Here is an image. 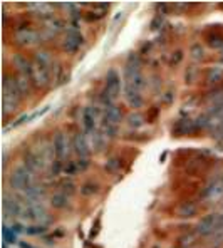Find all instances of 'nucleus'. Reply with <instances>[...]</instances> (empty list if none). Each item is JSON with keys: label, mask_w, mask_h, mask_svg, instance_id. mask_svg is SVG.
<instances>
[{"label": "nucleus", "mask_w": 223, "mask_h": 248, "mask_svg": "<svg viewBox=\"0 0 223 248\" xmlns=\"http://www.w3.org/2000/svg\"><path fill=\"white\" fill-rule=\"evenodd\" d=\"M143 61L136 52H131L126 59V67H124V74H126V84L138 91H143L146 87V79L143 76Z\"/></svg>", "instance_id": "2"}, {"label": "nucleus", "mask_w": 223, "mask_h": 248, "mask_svg": "<svg viewBox=\"0 0 223 248\" xmlns=\"http://www.w3.org/2000/svg\"><path fill=\"white\" fill-rule=\"evenodd\" d=\"M2 208L5 217H20L22 211V198L14 195H3Z\"/></svg>", "instance_id": "19"}, {"label": "nucleus", "mask_w": 223, "mask_h": 248, "mask_svg": "<svg viewBox=\"0 0 223 248\" xmlns=\"http://www.w3.org/2000/svg\"><path fill=\"white\" fill-rule=\"evenodd\" d=\"M106 134H104V131L102 129H96L93 134H91V146L94 148V151L96 153H101L102 149H104V146H106Z\"/></svg>", "instance_id": "34"}, {"label": "nucleus", "mask_w": 223, "mask_h": 248, "mask_svg": "<svg viewBox=\"0 0 223 248\" xmlns=\"http://www.w3.org/2000/svg\"><path fill=\"white\" fill-rule=\"evenodd\" d=\"M65 29H64V22L57 17H52V19L44 22V27H42V39L44 41H49V39H56L57 35L62 34Z\"/></svg>", "instance_id": "17"}, {"label": "nucleus", "mask_w": 223, "mask_h": 248, "mask_svg": "<svg viewBox=\"0 0 223 248\" xmlns=\"http://www.w3.org/2000/svg\"><path fill=\"white\" fill-rule=\"evenodd\" d=\"M72 151L78 158H89L91 155V144L87 141V134L82 131H76L72 138Z\"/></svg>", "instance_id": "14"}, {"label": "nucleus", "mask_w": 223, "mask_h": 248, "mask_svg": "<svg viewBox=\"0 0 223 248\" xmlns=\"http://www.w3.org/2000/svg\"><path fill=\"white\" fill-rule=\"evenodd\" d=\"M144 118H146V123H149V124L158 121V118H159V108L158 106H151V108L146 109Z\"/></svg>", "instance_id": "39"}, {"label": "nucleus", "mask_w": 223, "mask_h": 248, "mask_svg": "<svg viewBox=\"0 0 223 248\" xmlns=\"http://www.w3.org/2000/svg\"><path fill=\"white\" fill-rule=\"evenodd\" d=\"M24 99L20 94V91L17 89V84L14 76L3 74V81H2V114L9 116L14 114L19 108L20 101Z\"/></svg>", "instance_id": "1"}, {"label": "nucleus", "mask_w": 223, "mask_h": 248, "mask_svg": "<svg viewBox=\"0 0 223 248\" xmlns=\"http://www.w3.org/2000/svg\"><path fill=\"white\" fill-rule=\"evenodd\" d=\"M12 65L16 67L17 74L25 76V78L31 79V72H32V61H29L24 54H16L12 57Z\"/></svg>", "instance_id": "23"}, {"label": "nucleus", "mask_w": 223, "mask_h": 248, "mask_svg": "<svg viewBox=\"0 0 223 248\" xmlns=\"http://www.w3.org/2000/svg\"><path fill=\"white\" fill-rule=\"evenodd\" d=\"M121 89H123V82H121L119 72L116 71V69H109V71L106 72V78H104V91L108 93V96L114 101L119 97Z\"/></svg>", "instance_id": "9"}, {"label": "nucleus", "mask_w": 223, "mask_h": 248, "mask_svg": "<svg viewBox=\"0 0 223 248\" xmlns=\"http://www.w3.org/2000/svg\"><path fill=\"white\" fill-rule=\"evenodd\" d=\"M108 10H109L108 3H106V5L104 3H93V5H89V10L84 14V19L87 22H97V20L104 19Z\"/></svg>", "instance_id": "25"}, {"label": "nucleus", "mask_w": 223, "mask_h": 248, "mask_svg": "<svg viewBox=\"0 0 223 248\" xmlns=\"http://www.w3.org/2000/svg\"><path fill=\"white\" fill-rule=\"evenodd\" d=\"M183 57H185V52H183L181 49L175 50V52L171 54V57H170V62H168V64H170V67H176V65H180Z\"/></svg>", "instance_id": "42"}, {"label": "nucleus", "mask_w": 223, "mask_h": 248, "mask_svg": "<svg viewBox=\"0 0 223 248\" xmlns=\"http://www.w3.org/2000/svg\"><path fill=\"white\" fill-rule=\"evenodd\" d=\"M101 124H111V126H119L121 121L124 119V112L119 106L111 104L108 108L102 109V114H101Z\"/></svg>", "instance_id": "16"}, {"label": "nucleus", "mask_w": 223, "mask_h": 248, "mask_svg": "<svg viewBox=\"0 0 223 248\" xmlns=\"http://www.w3.org/2000/svg\"><path fill=\"white\" fill-rule=\"evenodd\" d=\"M200 196H202L203 202H210V203L220 202V200L223 198V181H222V178L217 174V176H215L210 183L205 186Z\"/></svg>", "instance_id": "11"}, {"label": "nucleus", "mask_w": 223, "mask_h": 248, "mask_svg": "<svg viewBox=\"0 0 223 248\" xmlns=\"http://www.w3.org/2000/svg\"><path fill=\"white\" fill-rule=\"evenodd\" d=\"M97 119H99V109L97 106H87L82 111V124H84V133L87 136L97 129Z\"/></svg>", "instance_id": "13"}, {"label": "nucleus", "mask_w": 223, "mask_h": 248, "mask_svg": "<svg viewBox=\"0 0 223 248\" xmlns=\"http://www.w3.org/2000/svg\"><path fill=\"white\" fill-rule=\"evenodd\" d=\"M123 165H124L123 158L116 155V156H111V158L104 163V170H106V173H108V174L114 176V174H118L119 171L123 170Z\"/></svg>", "instance_id": "32"}, {"label": "nucleus", "mask_w": 223, "mask_h": 248, "mask_svg": "<svg viewBox=\"0 0 223 248\" xmlns=\"http://www.w3.org/2000/svg\"><path fill=\"white\" fill-rule=\"evenodd\" d=\"M52 81V72L44 69L37 62L32 61V72H31V82L37 89H47Z\"/></svg>", "instance_id": "10"}, {"label": "nucleus", "mask_w": 223, "mask_h": 248, "mask_svg": "<svg viewBox=\"0 0 223 248\" xmlns=\"http://www.w3.org/2000/svg\"><path fill=\"white\" fill-rule=\"evenodd\" d=\"M20 248H37V247H32L31 243H27V242H20Z\"/></svg>", "instance_id": "45"}, {"label": "nucleus", "mask_w": 223, "mask_h": 248, "mask_svg": "<svg viewBox=\"0 0 223 248\" xmlns=\"http://www.w3.org/2000/svg\"><path fill=\"white\" fill-rule=\"evenodd\" d=\"M190 56H191L193 61H198V62L205 61V49L202 44H198V42L191 44V47H190Z\"/></svg>", "instance_id": "37"}, {"label": "nucleus", "mask_w": 223, "mask_h": 248, "mask_svg": "<svg viewBox=\"0 0 223 248\" xmlns=\"http://www.w3.org/2000/svg\"><path fill=\"white\" fill-rule=\"evenodd\" d=\"M126 123H127V126H129L131 129H140L141 126H144L146 118H144V114L134 111V112H131V114L126 118Z\"/></svg>", "instance_id": "36"}, {"label": "nucleus", "mask_w": 223, "mask_h": 248, "mask_svg": "<svg viewBox=\"0 0 223 248\" xmlns=\"http://www.w3.org/2000/svg\"><path fill=\"white\" fill-rule=\"evenodd\" d=\"M47 193V188L41 183H34L31 188H27L24 191V198L27 202H34V203H41Z\"/></svg>", "instance_id": "26"}, {"label": "nucleus", "mask_w": 223, "mask_h": 248, "mask_svg": "<svg viewBox=\"0 0 223 248\" xmlns=\"http://www.w3.org/2000/svg\"><path fill=\"white\" fill-rule=\"evenodd\" d=\"M91 159L89 158H78L76 161H67L64 165V170H62V174L64 176H74V174H81L86 173L91 168Z\"/></svg>", "instance_id": "18"}, {"label": "nucleus", "mask_w": 223, "mask_h": 248, "mask_svg": "<svg viewBox=\"0 0 223 248\" xmlns=\"http://www.w3.org/2000/svg\"><path fill=\"white\" fill-rule=\"evenodd\" d=\"M24 166L29 168L32 173H35V171H41L42 168L46 166V163H44L42 156L39 155V151L27 149V151H25V155H24Z\"/></svg>", "instance_id": "21"}, {"label": "nucleus", "mask_w": 223, "mask_h": 248, "mask_svg": "<svg viewBox=\"0 0 223 248\" xmlns=\"http://www.w3.org/2000/svg\"><path fill=\"white\" fill-rule=\"evenodd\" d=\"M207 240L210 242V245H213V247H220V245H223V228L217 230V232H215L213 235L208 236Z\"/></svg>", "instance_id": "41"}, {"label": "nucleus", "mask_w": 223, "mask_h": 248, "mask_svg": "<svg viewBox=\"0 0 223 248\" xmlns=\"http://www.w3.org/2000/svg\"><path fill=\"white\" fill-rule=\"evenodd\" d=\"M196 240H198V233L196 232H186L178 238V247L180 248H191L195 247Z\"/></svg>", "instance_id": "35"}, {"label": "nucleus", "mask_w": 223, "mask_h": 248, "mask_svg": "<svg viewBox=\"0 0 223 248\" xmlns=\"http://www.w3.org/2000/svg\"><path fill=\"white\" fill-rule=\"evenodd\" d=\"M84 46V35L78 27H67L64 31V37L61 41V47L65 54H76Z\"/></svg>", "instance_id": "5"}, {"label": "nucleus", "mask_w": 223, "mask_h": 248, "mask_svg": "<svg viewBox=\"0 0 223 248\" xmlns=\"http://www.w3.org/2000/svg\"><path fill=\"white\" fill-rule=\"evenodd\" d=\"M35 183V178H34V173H32L29 168H25L24 165L22 166H17L16 170L12 171L9 178V185L14 191H22L24 193L27 188H31L32 185Z\"/></svg>", "instance_id": "3"}, {"label": "nucleus", "mask_w": 223, "mask_h": 248, "mask_svg": "<svg viewBox=\"0 0 223 248\" xmlns=\"http://www.w3.org/2000/svg\"><path fill=\"white\" fill-rule=\"evenodd\" d=\"M14 41L20 47H34L41 41H44V39H42V32L37 31V29L17 27L14 31Z\"/></svg>", "instance_id": "6"}, {"label": "nucleus", "mask_w": 223, "mask_h": 248, "mask_svg": "<svg viewBox=\"0 0 223 248\" xmlns=\"http://www.w3.org/2000/svg\"><path fill=\"white\" fill-rule=\"evenodd\" d=\"M34 62H37L39 65H42V67L47 69V71H50V72L54 71V59H52V54H50L49 50H46V49L37 50L34 56Z\"/></svg>", "instance_id": "29"}, {"label": "nucleus", "mask_w": 223, "mask_h": 248, "mask_svg": "<svg viewBox=\"0 0 223 248\" xmlns=\"http://www.w3.org/2000/svg\"><path fill=\"white\" fill-rule=\"evenodd\" d=\"M217 230H220V213L207 215L195 227V232L198 233V236H203V238H208L210 235H213Z\"/></svg>", "instance_id": "8"}, {"label": "nucleus", "mask_w": 223, "mask_h": 248, "mask_svg": "<svg viewBox=\"0 0 223 248\" xmlns=\"http://www.w3.org/2000/svg\"><path fill=\"white\" fill-rule=\"evenodd\" d=\"M101 191V185L97 183L96 180H87L79 186V193L84 196V198H89V196H94Z\"/></svg>", "instance_id": "31"}, {"label": "nucleus", "mask_w": 223, "mask_h": 248, "mask_svg": "<svg viewBox=\"0 0 223 248\" xmlns=\"http://www.w3.org/2000/svg\"><path fill=\"white\" fill-rule=\"evenodd\" d=\"M218 176H220V178H222V181H223V171H222V173H220V174H218Z\"/></svg>", "instance_id": "47"}, {"label": "nucleus", "mask_w": 223, "mask_h": 248, "mask_svg": "<svg viewBox=\"0 0 223 248\" xmlns=\"http://www.w3.org/2000/svg\"><path fill=\"white\" fill-rule=\"evenodd\" d=\"M69 196L65 195V193H62L61 189H57V191H54L52 195H50V206L54 208V210H65L69 205H71V202H69Z\"/></svg>", "instance_id": "28"}, {"label": "nucleus", "mask_w": 223, "mask_h": 248, "mask_svg": "<svg viewBox=\"0 0 223 248\" xmlns=\"http://www.w3.org/2000/svg\"><path fill=\"white\" fill-rule=\"evenodd\" d=\"M205 42L211 49H220L223 50V32L217 31V29H210V31L205 34Z\"/></svg>", "instance_id": "27"}, {"label": "nucleus", "mask_w": 223, "mask_h": 248, "mask_svg": "<svg viewBox=\"0 0 223 248\" xmlns=\"http://www.w3.org/2000/svg\"><path fill=\"white\" fill-rule=\"evenodd\" d=\"M171 133L173 136L180 138V136H193L196 134V124L195 119H190V118H181L178 121H175V124L171 126Z\"/></svg>", "instance_id": "15"}, {"label": "nucleus", "mask_w": 223, "mask_h": 248, "mask_svg": "<svg viewBox=\"0 0 223 248\" xmlns=\"http://www.w3.org/2000/svg\"><path fill=\"white\" fill-rule=\"evenodd\" d=\"M196 79H198V67L196 65H190L185 72V81L188 84H193Z\"/></svg>", "instance_id": "40"}, {"label": "nucleus", "mask_w": 223, "mask_h": 248, "mask_svg": "<svg viewBox=\"0 0 223 248\" xmlns=\"http://www.w3.org/2000/svg\"><path fill=\"white\" fill-rule=\"evenodd\" d=\"M46 230V225H32V227H27L25 233H29V235H41Z\"/></svg>", "instance_id": "43"}, {"label": "nucleus", "mask_w": 223, "mask_h": 248, "mask_svg": "<svg viewBox=\"0 0 223 248\" xmlns=\"http://www.w3.org/2000/svg\"><path fill=\"white\" fill-rule=\"evenodd\" d=\"M205 86L208 89H220L223 87V69L222 67H210L205 74Z\"/></svg>", "instance_id": "20"}, {"label": "nucleus", "mask_w": 223, "mask_h": 248, "mask_svg": "<svg viewBox=\"0 0 223 248\" xmlns=\"http://www.w3.org/2000/svg\"><path fill=\"white\" fill-rule=\"evenodd\" d=\"M14 79H16V84H17V89L20 91V94H22V97H27V96H31V93H32V82H31V79L29 78H25V76H20V74H16L14 76Z\"/></svg>", "instance_id": "33"}, {"label": "nucleus", "mask_w": 223, "mask_h": 248, "mask_svg": "<svg viewBox=\"0 0 223 248\" xmlns=\"http://www.w3.org/2000/svg\"><path fill=\"white\" fill-rule=\"evenodd\" d=\"M207 168H208V161L205 158H193V159H190V163L186 165L188 173H191L193 176L202 174L203 171H207Z\"/></svg>", "instance_id": "30"}, {"label": "nucleus", "mask_w": 223, "mask_h": 248, "mask_svg": "<svg viewBox=\"0 0 223 248\" xmlns=\"http://www.w3.org/2000/svg\"><path fill=\"white\" fill-rule=\"evenodd\" d=\"M52 144H54V151H56V159H59L62 163H67L71 153H74L72 151V141L67 138V134L61 133V131L56 133Z\"/></svg>", "instance_id": "7"}, {"label": "nucleus", "mask_w": 223, "mask_h": 248, "mask_svg": "<svg viewBox=\"0 0 223 248\" xmlns=\"http://www.w3.org/2000/svg\"><path fill=\"white\" fill-rule=\"evenodd\" d=\"M175 215L178 218H193L198 215V205H196V202H191V200L180 202L175 208Z\"/></svg>", "instance_id": "22"}, {"label": "nucleus", "mask_w": 223, "mask_h": 248, "mask_svg": "<svg viewBox=\"0 0 223 248\" xmlns=\"http://www.w3.org/2000/svg\"><path fill=\"white\" fill-rule=\"evenodd\" d=\"M54 7L56 5H50V3H44V2H34V3H25V9L29 10L32 17L39 20H49L54 17Z\"/></svg>", "instance_id": "12"}, {"label": "nucleus", "mask_w": 223, "mask_h": 248, "mask_svg": "<svg viewBox=\"0 0 223 248\" xmlns=\"http://www.w3.org/2000/svg\"><path fill=\"white\" fill-rule=\"evenodd\" d=\"M59 189L62 193H65L69 198H72V196L78 193V185H76L74 181H71V180H65V181H62V183L59 185Z\"/></svg>", "instance_id": "38"}, {"label": "nucleus", "mask_w": 223, "mask_h": 248, "mask_svg": "<svg viewBox=\"0 0 223 248\" xmlns=\"http://www.w3.org/2000/svg\"><path fill=\"white\" fill-rule=\"evenodd\" d=\"M124 97H126V103L131 106L133 109H140L144 104V97H143L141 91L134 89L131 86H124Z\"/></svg>", "instance_id": "24"}, {"label": "nucleus", "mask_w": 223, "mask_h": 248, "mask_svg": "<svg viewBox=\"0 0 223 248\" xmlns=\"http://www.w3.org/2000/svg\"><path fill=\"white\" fill-rule=\"evenodd\" d=\"M20 218L27 221H34V223H37V225H42L44 221L47 220V210H46V206L42 205V202L34 203V202H27L25 198H22Z\"/></svg>", "instance_id": "4"}, {"label": "nucleus", "mask_w": 223, "mask_h": 248, "mask_svg": "<svg viewBox=\"0 0 223 248\" xmlns=\"http://www.w3.org/2000/svg\"><path fill=\"white\" fill-rule=\"evenodd\" d=\"M173 99H175V93H173V91H166V93L163 94V103L164 104L173 103Z\"/></svg>", "instance_id": "44"}, {"label": "nucleus", "mask_w": 223, "mask_h": 248, "mask_svg": "<svg viewBox=\"0 0 223 248\" xmlns=\"http://www.w3.org/2000/svg\"><path fill=\"white\" fill-rule=\"evenodd\" d=\"M220 228H223V213H220Z\"/></svg>", "instance_id": "46"}]
</instances>
